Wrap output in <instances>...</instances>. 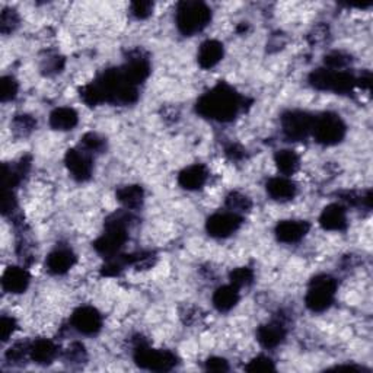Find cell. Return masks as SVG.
I'll list each match as a JSON object with an SVG mask.
<instances>
[{
  "instance_id": "cell-1",
  "label": "cell",
  "mask_w": 373,
  "mask_h": 373,
  "mask_svg": "<svg viewBox=\"0 0 373 373\" xmlns=\"http://www.w3.org/2000/svg\"><path fill=\"white\" fill-rule=\"evenodd\" d=\"M80 98L88 107H96L102 102L115 106H130L139 98L137 87L132 85L121 68L103 70L89 85L80 89Z\"/></svg>"
},
{
  "instance_id": "cell-2",
  "label": "cell",
  "mask_w": 373,
  "mask_h": 373,
  "mask_svg": "<svg viewBox=\"0 0 373 373\" xmlns=\"http://www.w3.org/2000/svg\"><path fill=\"white\" fill-rule=\"evenodd\" d=\"M244 106V98L226 82L219 84L207 91L196 102V111L207 120L219 122L232 121Z\"/></svg>"
},
{
  "instance_id": "cell-3",
  "label": "cell",
  "mask_w": 373,
  "mask_h": 373,
  "mask_svg": "<svg viewBox=\"0 0 373 373\" xmlns=\"http://www.w3.org/2000/svg\"><path fill=\"white\" fill-rule=\"evenodd\" d=\"M132 215L127 212H115L103 223L106 231L92 244L95 251L106 258L118 255L120 250L129 239V226Z\"/></svg>"
},
{
  "instance_id": "cell-4",
  "label": "cell",
  "mask_w": 373,
  "mask_h": 373,
  "mask_svg": "<svg viewBox=\"0 0 373 373\" xmlns=\"http://www.w3.org/2000/svg\"><path fill=\"white\" fill-rule=\"evenodd\" d=\"M210 20L212 9L198 0H184L177 6V28L185 37H191L203 31L210 24Z\"/></svg>"
},
{
  "instance_id": "cell-5",
  "label": "cell",
  "mask_w": 373,
  "mask_h": 373,
  "mask_svg": "<svg viewBox=\"0 0 373 373\" xmlns=\"http://www.w3.org/2000/svg\"><path fill=\"white\" fill-rule=\"evenodd\" d=\"M337 280L329 274H318L309 283L305 296L306 308L312 312H324L334 302L337 292Z\"/></svg>"
},
{
  "instance_id": "cell-6",
  "label": "cell",
  "mask_w": 373,
  "mask_h": 373,
  "mask_svg": "<svg viewBox=\"0 0 373 373\" xmlns=\"http://www.w3.org/2000/svg\"><path fill=\"white\" fill-rule=\"evenodd\" d=\"M309 84L318 91L346 95L356 87V77L344 70H331L321 68L309 75Z\"/></svg>"
},
{
  "instance_id": "cell-7",
  "label": "cell",
  "mask_w": 373,
  "mask_h": 373,
  "mask_svg": "<svg viewBox=\"0 0 373 373\" xmlns=\"http://www.w3.org/2000/svg\"><path fill=\"white\" fill-rule=\"evenodd\" d=\"M133 359L140 369L152 372H170L178 365V358L172 351L151 348L141 340L134 346Z\"/></svg>"
},
{
  "instance_id": "cell-8",
  "label": "cell",
  "mask_w": 373,
  "mask_h": 373,
  "mask_svg": "<svg viewBox=\"0 0 373 373\" xmlns=\"http://www.w3.org/2000/svg\"><path fill=\"white\" fill-rule=\"evenodd\" d=\"M346 122L336 113H324L315 117L312 134L322 146H334L346 137Z\"/></svg>"
},
{
  "instance_id": "cell-9",
  "label": "cell",
  "mask_w": 373,
  "mask_h": 373,
  "mask_svg": "<svg viewBox=\"0 0 373 373\" xmlns=\"http://www.w3.org/2000/svg\"><path fill=\"white\" fill-rule=\"evenodd\" d=\"M280 121L284 137L290 141H301L312 134L315 115L308 111L290 110L283 113Z\"/></svg>"
},
{
  "instance_id": "cell-10",
  "label": "cell",
  "mask_w": 373,
  "mask_h": 373,
  "mask_svg": "<svg viewBox=\"0 0 373 373\" xmlns=\"http://www.w3.org/2000/svg\"><path fill=\"white\" fill-rule=\"evenodd\" d=\"M242 216L232 212H219L212 215L206 222V231L212 238H227L242 226Z\"/></svg>"
},
{
  "instance_id": "cell-11",
  "label": "cell",
  "mask_w": 373,
  "mask_h": 373,
  "mask_svg": "<svg viewBox=\"0 0 373 373\" xmlns=\"http://www.w3.org/2000/svg\"><path fill=\"white\" fill-rule=\"evenodd\" d=\"M65 163L73 179L79 182L91 179L94 172V163L89 153L84 149H69L65 155Z\"/></svg>"
},
{
  "instance_id": "cell-12",
  "label": "cell",
  "mask_w": 373,
  "mask_h": 373,
  "mask_svg": "<svg viewBox=\"0 0 373 373\" xmlns=\"http://www.w3.org/2000/svg\"><path fill=\"white\" fill-rule=\"evenodd\" d=\"M72 327L84 336H95L102 328V315L92 306H80L72 315Z\"/></svg>"
},
{
  "instance_id": "cell-13",
  "label": "cell",
  "mask_w": 373,
  "mask_h": 373,
  "mask_svg": "<svg viewBox=\"0 0 373 373\" xmlns=\"http://www.w3.org/2000/svg\"><path fill=\"white\" fill-rule=\"evenodd\" d=\"M121 69L126 79L134 87L143 84V82L146 80L151 75L149 60L146 57H143L141 54H139V51L133 53L130 58L127 60V63L124 65Z\"/></svg>"
},
{
  "instance_id": "cell-14",
  "label": "cell",
  "mask_w": 373,
  "mask_h": 373,
  "mask_svg": "<svg viewBox=\"0 0 373 373\" xmlns=\"http://www.w3.org/2000/svg\"><path fill=\"white\" fill-rule=\"evenodd\" d=\"M310 229L306 220H283L276 226V238L283 244H296L303 239Z\"/></svg>"
},
{
  "instance_id": "cell-15",
  "label": "cell",
  "mask_w": 373,
  "mask_h": 373,
  "mask_svg": "<svg viewBox=\"0 0 373 373\" xmlns=\"http://www.w3.org/2000/svg\"><path fill=\"white\" fill-rule=\"evenodd\" d=\"M31 282L30 273L23 267L11 265L6 268V272L2 276V287L5 292L12 295L24 293L28 289Z\"/></svg>"
},
{
  "instance_id": "cell-16",
  "label": "cell",
  "mask_w": 373,
  "mask_h": 373,
  "mask_svg": "<svg viewBox=\"0 0 373 373\" xmlns=\"http://www.w3.org/2000/svg\"><path fill=\"white\" fill-rule=\"evenodd\" d=\"M320 225L325 231L341 232L347 227V210L343 204L333 203L327 206L320 216Z\"/></svg>"
},
{
  "instance_id": "cell-17",
  "label": "cell",
  "mask_w": 373,
  "mask_h": 373,
  "mask_svg": "<svg viewBox=\"0 0 373 373\" xmlns=\"http://www.w3.org/2000/svg\"><path fill=\"white\" fill-rule=\"evenodd\" d=\"M286 339V327L280 320L258 327L257 340L264 348H276Z\"/></svg>"
},
{
  "instance_id": "cell-18",
  "label": "cell",
  "mask_w": 373,
  "mask_h": 373,
  "mask_svg": "<svg viewBox=\"0 0 373 373\" xmlns=\"http://www.w3.org/2000/svg\"><path fill=\"white\" fill-rule=\"evenodd\" d=\"M75 264H76L75 253L70 250V248L60 246L56 248V250L49 255L47 270L56 276L66 274Z\"/></svg>"
},
{
  "instance_id": "cell-19",
  "label": "cell",
  "mask_w": 373,
  "mask_h": 373,
  "mask_svg": "<svg viewBox=\"0 0 373 373\" xmlns=\"http://www.w3.org/2000/svg\"><path fill=\"white\" fill-rule=\"evenodd\" d=\"M207 178H209V171H207V168L201 163H196L179 172L178 184L184 190L196 191L200 190L207 182Z\"/></svg>"
},
{
  "instance_id": "cell-20",
  "label": "cell",
  "mask_w": 373,
  "mask_h": 373,
  "mask_svg": "<svg viewBox=\"0 0 373 373\" xmlns=\"http://www.w3.org/2000/svg\"><path fill=\"white\" fill-rule=\"evenodd\" d=\"M225 49L223 44L217 39H207L200 46L197 53V61L201 69L209 70L215 68L223 58Z\"/></svg>"
},
{
  "instance_id": "cell-21",
  "label": "cell",
  "mask_w": 373,
  "mask_h": 373,
  "mask_svg": "<svg viewBox=\"0 0 373 373\" xmlns=\"http://www.w3.org/2000/svg\"><path fill=\"white\" fill-rule=\"evenodd\" d=\"M265 190H267V194L270 196L273 200L289 201L296 196L298 186L292 179H289L286 177H274L267 181Z\"/></svg>"
},
{
  "instance_id": "cell-22",
  "label": "cell",
  "mask_w": 373,
  "mask_h": 373,
  "mask_svg": "<svg viewBox=\"0 0 373 373\" xmlns=\"http://www.w3.org/2000/svg\"><path fill=\"white\" fill-rule=\"evenodd\" d=\"M58 355L57 346L47 339H38L34 343H31L30 348V359L41 366H47L54 362V359Z\"/></svg>"
},
{
  "instance_id": "cell-23",
  "label": "cell",
  "mask_w": 373,
  "mask_h": 373,
  "mask_svg": "<svg viewBox=\"0 0 373 373\" xmlns=\"http://www.w3.org/2000/svg\"><path fill=\"white\" fill-rule=\"evenodd\" d=\"M213 306L219 312H229L239 302V289L232 284L220 286L213 293Z\"/></svg>"
},
{
  "instance_id": "cell-24",
  "label": "cell",
  "mask_w": 373,
  "mask_h": 373,
  "mask_svg": "<svg viewBox=\"0 0 373 373\" xmlns=\"http://www.w3.org/2000/svg\"><path fill=\"white\" fill-rule=\"evenodd\" d=\"M49 121H50L51 129L58 130V132H69L77 126L79 115L70 107H60V108H56L50 114Z\"/></svg>"
},
{
  "instance_id": "cell-25",
  "label": "cell",
  "mask_w": 373,
  "mask_h": 373,
  "mask_svg": "<svg viewBox=\"0 0 373 373\" xmlns=\"http://www.w3.org/2000/svg\"><path fill=\"white\" fill-rule=\"evenodd\" d=\"M115 196L117 200L129 210L140 209L144 200V191L140 185H124L117 190Z\"/></svg>"
},
{
  "instance_id": "cell-26",
  "label": "cell",
  "mask_w": 373,
  "mask_h": 373,
  "mask_svg": "<svg viewBox=\"0 0 373 373\" xmlns=\"http://www.w3.org/2000/svg\"><path fill=\"white\" fill-rule=\"evenodd\" d=\"M274 162L277 170L283 175H293L299 168V156L290 149H282L274 155Z\"/></svg>"
},
{
  "instance_id": "cell-27",
  "label": "cell",
  "mask_w": 373,
  "mask_h": 373,
  "mask_svg": "<svg viewBox=\"0 0 373 373\" xmlns=\"http://www.w3.org/2000/svg\"><path fill=\"white\" fill-rule=\"evenodd\" d=\"M226 207L229 209V212L236 215L248 213L253 209V201L250 200V197L239 191H232L226 197Z\"/></svg>"
},
{
  "instance_id": "cell-28",
  "label": "cell",
  "mask_w": 373,
  "mask_h": 373,
  "mask_svg": "<svg viewBox=\"0 0 373 373\" xmlns=\"http://www.w3.org/2000/svg\"><path fill=\"white\" fill-rule=\"evenodd\" d=\"M30 348L31 343L30 341H18L9 350L6 351V360L11 365H23L25 360L30 358Z\"/></svg>"
},
{
  "instance_id": "cell-29",
  "label": "cell",
  "mask_w": 373,
  "mask_h": 373,
  "mask_svg": "<svg viewBox=\"0 0 373 373\" xmlns=\"http://www.w3.org/2000/svg\"><path fill=\"white\" fill-rule=\"evenodd\" d=\"M80 149L88 153H102L107 149V141L96 133H87L80 139Z\"/></svg>"
},
{
  "instance_id": "cell-30",
  "label": "cell",
  "mask_w": 373,
  "mask_h": 373,
  "mask_svg": "<svg viewBox=\"0 0 373 373\" xmlns=\"http://www.w3.org/2000/svg\"><path fill=\"white\" fill-rule=\"evenodd\" d=\"M37 127V120L32 115L28 114H20L16 115L12 121V130L16 136H28L30 133L34 132V129Z\"/></svg>"
},
{
  "instance_id": "cell-31",
  "label": "cell",
  "mask_w": 373,
  "mask_h": 373,
  "mask_svg": "<svg viewBox=\"0 0 373 373\" xmlns=\"http://www.w3.org/2000/svg\"><path fill=\"white\" fill-rule=\"evenodd\" d=\"M229 280L231 284L235 286L236 289L250 286L254 282V272L250 267H238L229 273Z\"/></svg>"
},
{
  "instance_id": "cell-32",
  "label": "cell",
  "mask_w": 373,
  "mask_h": 373,
  "mask_svg": "<svg viewBox=\"0 0 373 373\" xmlns=\"http://www.w3.org/2000/svg\"><path fill=\"white\" fill-rule=\"evenodd\" d=\"M351 63V57L343 51H331L324 57V65L331 70H343Z\"/></svg>"
},
{
  "instance_id": "cell-33",
  "label": "cell",
  "mask_w": 373,
  "mask_h": 373,
  "mask_svg": "<svg viewBox=\"0 0 373 373\" xmlns=\"http://www.w3.org/2000/svg\"><path fill=\"white\" fill-rule=\"evenodd\" d=\"M19 25V15L15 9H4L0 15V32L8 35L13 32Z\"/></svg>"
},
{
  "instance_id": "cell-34",
  "label": "cell",
  "mask_w": 373,
  "mask_h": 373,
  "mask_svg": "<svg viewBox=\"0 0 373 373\" xmlns=\"http://www.w3.org/2000/svg\"><path fill=\"white\" fill-rule=\"evenodd\" d=\"M19 85L13 76H4L0 80V101L9 102L13 101L18 95Z\"/></svg>"
},
{
  "instance_id": "cell-35",
  "label": "cell",
  "mask_w": 373,
  "mask_h": 373,
  "mask_svg": "<svg viewBox=\"0 0 373 373\" xmlns=\"http://www.w3.org/2000/svg\"><path fill=\"white\" fill-rule=\"evenodd\" d=\"M246 372H251V373H260V372H274L276 370V365L274 362L267 358L264 355H260L257 358H254L250 363L245 366Z\"/></svg>"
},
{
  "instance_id": "cell-36",
  "label": "cell",
  "mask_w": 373,
  "mask_h": 373,
  "mask_svg": "<svg viewBox=\"0 0 373 373\" xmlns=\"http://www.w3.org/2000/svg\"><path fill=\"white\" fill-rule=\"evenodd\" d=\"M87 350L85 346L80 344V343H73L69 346V348L66 350L65 353V359L68 363L72 365H82L84 362H87Z\"/></svg>"
},
{
  "instance_id": "cell-37",
  "label": "cell",
  "mask_w": 373,
  "mask_h": 373,
  "mask_svg": "<svg viewBox=\"0 0 373 373\" xmlns=\"http://www.w3.org/2000/svg\"><path fill=\"white\" fill-rule=\"evenodd\" d=\"M130 11L136 19H146L153 12V4L146 2V0H139V2H133L130 5Z\"/></svg>"
},
{
  "instance_id": "cell-38",
  "label": "cell",
  "mask_w": 373,
  "mask_h": 373,
  "mask_svg": "<svg viewBox=\"0 0 373 373\" xmlns=\"http://www.w3.org/2000/svg\"><path fill=\"white\" fill-rule=\"evenodd\" d=\"M16 209H18V201H16L13 190L4 189V191H2V213H4V216H9V215L15 213Z\"/></svg>"
},
{
  "instance_id": "cell-39",
  "label": "cell",
  "mask_w": 373,
  "mask_h": 373,
  "mask_svg": "<svg viewBox=\"0 0 373 373\" xmlns=\"http://www.w3.org/2000/svg\"><path fill=\"white\" fill-rule=\"evenodd\" d=\"M16 329V321L11 317H2L0 318V340L4 343L11 339V336L15 333Z\"/></svg>"
},
{
  "instance_id": "cell-40",
  "label": "cell",
  "mask_w": 373,
  "mask_h": 373,
  "mask_svg": "<svg viewBox=\"0 0 373 373\" xmlns=\"http://www.w3.org/2000/svg\"><path fill=\"white\" fill-rule=\"evenodd\" d=\"M206 370L207 372H217V373H222V372H227L229 370V363H227L223 358H217V356H213V358H209L206 360Z\"/></svg>"
},
{
  "instance_id": "cell-41",
  "label": "cell",
  "mask_w": 373,
  "mask_h": 373,
  "mask_svg": "<svg viewBox=\"0 0 373 373\" xmlns=\"http://www.w3.org/2000/svg\"><path fill=\"white\" fill-rule=\"evenodd\" d=\"M65 68V58L60 57V56H54V57H49L47 61L43 66V70L47 73V75H51V73H58L61 72V69Z\"/></svg>"
},
{
  "instance_id": "cell-42",
  "label": "cell",
  "mask_w": 373,
  "mask_h": 373,
  "mask_svg": "<svg viewBox=\"0 0 373 373\" xmlns=\"http://www.w3.org/2000/svg\"><path fill=\"white\" fill-rule=\"evenodd\" d=\"M226 155L227 156H229L232 160H239V159H242L244 158V149L242 148H239L238 146V144H231V146H227L226 148Z\"/></svg>"
},
{
  "instance_id": "cell-43",
  "label": "cell",
  "mask_w": 373,
  "mask_h": 373,
  "mask_svg": "<svg viewBox=\"0 0 373 373\" xmlns=\"http://www.w3.org/2000/svg\"><path fill=\"white\" fill-rule=\"evenodd\" d=\"M370 85H372V75H370V72H366L359 79H356V87H360V88L369 91Z\"/></svg>"
}]
</instances>
